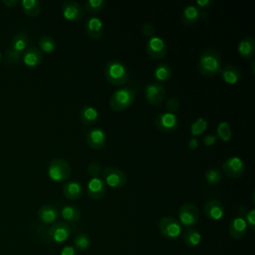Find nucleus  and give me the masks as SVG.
<instances>
[{
  "mask_svg": "<svg viewBox=\"0 0 255 255\" xmlns=\"http://www.w3.org/2000/svg\"><path fill=\"white\" fill-rule=\"evenodd\" d=\"M144 95H145L146 101L150 105L158 106L164 101L166 96V91L162 84L153 82L146 85L144 89Z\"/></svg>",
  "mask_w": 255,
  "mask_h": 255,
  "instance_id": "13",
  "label": "nucleus"
},
{
  "mask_svg": "<svg viewBox=\"0 0 255 255\" xmlns=\"http://www.w3.org/2000/svg\"><path fill=\"white\" fill-rule=\"evenodd\" d=\"M28 36L25 32H18L12 39V42L5 50V61L8 64H15L22 59L23 52L28 46Z\"/></svg>",
  "mask_w": 255,
  "mask_h": 255,
  "instance_id": "4",
  "label": "nucleus"
},
{
  "mask_svg": "<svg viewBox=\"0 0 255 255\" xmlns=\"http://www.w3.org/2000/svg\"><path fill=\"white\" fill-rule=\"evenodd\" d=\"M145 49L147 55L154 60L163 59L168 51L167 44L165 43V41L161 37L155 35L148 38L145 45Z\"/></svg>",
  "mask_w": 255,
  "mask_h": 255,
  "instance_id": "8",
  "label": "nucleus"
},
{
  "mask_svg": "<svg viewBox=\"0 0 255 255\" xmlns=\"http://www.w3.org/2000/svg\"><path fill=\"white\" fill-rule=\"evenodd\" d=\"M248 225L245 221V219L241 215H236L229 223L228 226V232L231 238L235 240L242 239L247 232Z\"/></svg>",
  "mask_w": 255,
  "mask_h": 255,
  "instance_id": "18",
  "label": "nucleus"
},
{
  "mask_svg": "<svg viewBox=\"0 0 255 255\" xmlns=\"http://www.w3.org/2000/svg\"><path fill=\"white\" fill-rule=\"evenodd\" d=\"M2 2L4 5H6L8 7H14L19 3L18 0H3Z\"/></svg>",
  "mask_w": 255,
  "mask_h": 255,
  "instance_id": "45",
  "label": "nucleus"
},
{
  "mask_svg": "<svg viewBox=\"0 0 255 255\" xmlns=\"http://www.w3.org/2000/svg\"><path fill=\"white\" fill-rule=\"evenodd\" d=\"M195 4L197 5L196 7L201 8L203 10L208 9L212 4H213V0H196Z\"/></svg>",
  "mask_w": 255,
  "mask_h": 255,
  "instance_id": "42",
  "label": "nucleus"
},
{
  "mask_svg": "<svg viewBox=\"0 0 255 255\" xmlns=\"http://www.w3.org/2000/svg\"><path fill=\"white\" fill-rule=\"evenodd\" d=\"M85 32L92 40H100L105 33L104 23L98 16H90L85 22Z\"/></svg>",
  "mask_w": 255,
  "mask_h": 255,
  "instance_id": "15",
  "label": "nucleus"
},
{
  "mask_svg": "<svg viewBox=\"0 0 255 255\" xmlns=\"http://www.w3.org/2000/svg\"><path fill=\"white\" fill-rule=\"evenodd\" d=\"M239 56L246 60H252L255 56V38L253 36L243 37L237 45Z\"/></svg>",
  "mask_w": 255,
  "mask_h": 255,
  "instance_id": "20",
  "label": "nucleus"
},
{
  "mask_svg": "<svg viewBox=\"0 0 255 255\" xmlns=\"http://www.w3.org/2000/svg\"><path fill=\"white\" fill-rule=\"evenodd\" d=\"M86 142L93 149H101L106 145L107 134L101 128H92L86 133Z\"/></svg>",
  "mask_w": 255,
  "mask_h": 255,
  "instance_id": "16",
  "label": "nucleus"
},
{
  "mask_svg": "<svg viewBox=\"0 0 255 255\" xmlns=\"http://www.w3.org/2000/svg\"><path fill=\"white\" fill-rule=\"evenodd\" d=\"M182 241L187 247H195L201 242V234L195 228L188 227L182 234Z\"/></svg>",
  "mask_w": 255,
  "mask_h": 255,
  "instance_id": "27",
  "label": "nucleus"
},
{
  "mask_svg": "<svg viewBox=\"0 0 255 255\" xmlns=\"http://www.w3.org/2000/svg\"><path fill=\"white\" fill-rule=\"evenodd\" d=\"M60 255H78V252L75 247L67 245L64 248H62Z\"/></svg>",
  "mask_w": 255,
  "mask_h": 255,
  "instance_id": "43",
  "label": "nucleus"
},
{
  "mask_svg": "<svg viewBox=\"0 0 255 255\" xmlns=\"http://www.w3.org/2000/svg\"><path fill=\"white\" fill-rule=\"evenodd\" d=\"M202 141H203V144H204L205 146H212V145H214V144L216 143V141H217V136L214 135V134H212V133H208V134L204 135Z\"/></svg>",
  "mask_w": 255,
  "mask_h": 255,
  "instance_id": "41",
  "label": "nucleus"
},
{
  "mask_svg": "<svg viewBox=\"0 0 255 255\" xmlns=\"http://www.w3.org/2000/svg\"><path fill=\"white\" fill-rule=\"evenodd\" d=\"M238 215H241L248 227L251 228V230H254L255 229V210L252 208V209H248L245 205H240L238 207Z\"/></svg>",
  "mask_w": 255,
  "mask_h": 255,
  "instance_id": "33",
  "label": "nucleus"
},
{
  "mask_svg": "<svg viewBox=\"0 0 255 255\" xmlns=\"http://www.w3.org/2000/svg\"><path fill=\"white\" fill-rule=\"evenodd\" d=\"M106 191V184L101 177H93L87 183V194L91 199L102 198Z\"/></svg>",
  "mask_w": 255,
  "mask_h": 255,
  "instance_id": "21",
  "label": "nucleus"
},
{
  "mask_svg": "<svg viewBox=\"0 0 255 255\" xmlns=\"http://www.w3.org/2000/svg\"><path fill=\"white\" fill-rule=\"evenodd\" d=\"M216 136L222 141H229L232 138V129L228 122L222 121L218 124L216 128Z\"/></svg>",
  "mask_w": 255,
  "mask_h": 255,
  "instance_id": "31",
  "label": "nucleus"
},
{
  "mask_svg": "<svg viewBox=\"0 0 255 255\" xmlns=\"http://www.w3.org/2000/svg\"><path fill=\"white\" fill-rule=\"evenodd\" d=\"M207 126H208L207 121L204 118L199 117V118L195 119L192 122V124L190 125V133L194 137H197V136L201 135L202 133H204V131L207 128Z\"/></svg>",
  "mask_w": 255,
  "mask_h": 255,
  "instance_id": "32",
  "label": "nucleus"
},
{
  "mask_svg": "<svg viewBox=\"0 0 255 255\" xmlns=\"http://www.w3.org/2000/svg\"><path fill=\"white\" fill-rule=\"evenodd\" d=\"M87 173L88 175L93 178V177H100V174L102 173V166L100 163L96 161H92L89 163L87 166Z\"/></svg>",
  "mask_w": 255,
  "mask_h": 255,
  "instance_id": "39",
  "label": "nucleus"
},
{
  "mask_svg": "<svg viewBox=\"0 0 255 255\" xmlns=\"http://www.w3.org/2000/svg\"><path fill=\"white\" fill-rule=\"evenodd\" d=\"M1 58H2V54H1V51H0V61H1Z\"/></svg>",
  "mask_w": 255,
  "mask_h": 255,
  "instance_id": "47",
  "label": "nucleus"
},
{
  "mask_svg": "<svg viewBox=\"0 0 255 255\" xmlns=\"http://www.w3.org/2000/svg\"><path fill=\"white\" fill-rule=\"evenodd\" d=\"M179 223L186 227L195 225L199 219V211L195 204L191 202L183 203L178 209Z\"/></svg>",
  "mask_w": 255,
  "mask_h": 255,
  "instance_id": "10",
  "label": "nucleus"
},
{
  "mask_svg": "<svg viewBox=\"0 0 255 255\" xmlns=\"http://www.w3.org/2000/svg\"><path fill=\"white\" fill-rule=\"evenodd\" d=\"M254 65H255V61L253 60L252 63H251V72H252V74H254Z\"/></svg>",
  "mask_w": 255,
  "mask_h": 255,
  "instance_id": "46",
  "label": "nucleus"
},
{
  "mask_svg": "<svg viewBox=\"0 0 255 255\" xmlns=\"http://www.w3.org/2000/svg\"><path fill=\"white\" fill-rule=\"evenodd\" d=\"M102 179L106 185L113 188L123 187L128 181L126 173L122 169L113 166H105L102 169Z\"/></svg>",
  "mask_w": 255,
  "mask_h": 255,
  "instance_id": "6",
  "label": "nucleus"
},
{
  "mask_svg": "<svg viewBox=\"0 0 255 255\" xmlns=\"http://www.w3.org/2000/svg\"><path fill=\"white\" fill-rule=\"evenodd\" d=\"M219 74L222 80L229 85H235L241 79V70L233 64H226L221 67Z\"/></svg>",
  "mask_w": 255,
  "mask_h": 255,
  "instance_id": "22",
  "label": "nucleus"
},
{
  "mask_svg": "<svg viewBox=\"0 0 255 255\" xmlns=\"http://www.w3.org/2000/svg\"><path fill=\"white\" fill-rule=\"evenodd\" d=\"M81 210L75 205H64L61 208V216L67 222H77L81 218Z\"/></svg>",
  "mask_w": 255,
  "mask_h": 255,
  "instance_id": "30",
  "label": "nucleus"
},
{
  "mask_svg": "<svg viewBox=\"0 0 255 255\" xmlns=\"http://www.w3.org/2000/svg\"><path fill=\"white\" fill-rule=\"evenodd\" d=\"M245 163L241 157L233 155L226 158L222 163L223 173L231 178H239L245 172Z\"/></svg>",
  "mask_w": 255,
  "mask_h": 255,
  "instance_id": "9",
  "label": "nucleus"
},
{
  "mask_svg": "<svg viewBox=\"0 0 255 255\" xmlns=\"http://www.w3.org/2000/svg\"><path fill=\"white\" fill-rule=\"evenodd\" d=\"M106 7V1L104 0H88L85 2V9L89 13H99Z\"/></svg>",
  "mask_w": 255,
  "mask_h": 255,
  "instance_id": "37",
  "label": "nucleus"
},
{
  "mask_svg": "<svg viewBox=\"0 0 255 255\" xmlns=\"http://www.w3.org/2000/svg\"><path fill=\"white\" fill-rule=\"evenodd\" d=\"M178 118L174 114L163 112L154 119V126L162 132H172L178 128Z\"/></svg>",
  "mask_w": 255,
  "mask_h": 255,
  "instance_id": "12",
  "label": "nucleus"
},
{
  "mask_svg": "<svg viewBox=\"0 0 255 255\" xmlns=\"http://www.w3.org/2000/svg\"><path fill=\"white\" fill-rule=\"evenodd\" d=\"M204 214L211 220H220L224 215V206L218 199H209L203 206Z\"/></svg>",
  "mask_w": 255,
  "mask_h": 255,
  "instance_id": "19",
  "label": "nucleus"
},
{
  "mask_svg": "<svg viewBox=\"0 0 255 255\" xmlns=\"http://www.w3.org/2000/svg\"><path fill=\"white\" fill-rule=\"evenodd\" d=\"M201 18L206 19L207 14L204 12H201L195 5L188 4L182 10L181 21L185 26H192Z\"/></svg>",
  "mask_w": 255,
  "mask_h": 255,
  "instance_id": "17",
  "label": "nucleus"
},
{
  "mask_svg": "<svg viewBox=\"0 0 255 255\" xmlns=\"http://www.w3.org/2000/svg\"><path fill=\"white\" fill-rule=\"evenodd\" d=\"M61 11L63 17L71 22H79L85 16V9L76 1L66 0L61 4Z\"/></svg>",
  "mask_w": 255,
  "mask_h": 255,
  "instance_id": "11",
  "label": "nucleus"
},
{
  "mask_svg": "<svg viewBox=\"0 0 255 255\" xmlns=\"http://www.w3.org/2000/svg\"><path fill=\"white\" fill-rule=\"evenodd\" d=\"M38 217L43 223L51 224L56 222V220L58 219L59 211L55 205L46 203L40 206V208L38 209Z\"/></svg>",
  "mask_w": 255,
  "mask_h": 255,
  "instance_id": "23",
  "label": "nucleus"
},
{
  "mask_svg": "<svg viewBox=\"0 0 255 255\" xmlns=\"http://www.w3.org/2000/svg\"><path fill=\"white\" fill-rule=\"evenodd\" d=\"M74 245L78 250H86L91 245V238L87 233H79L74 239Z\"/></svg>",
  "mask_w": 255,
  "mask_h": 255,
  "instance_id": "36",
  "label": "nucleus"
},
{
  "mask_svg": "<svg viewBox=\"0 0 255 255\" xmlns=\"http://www.w3.org/2000/svg\"><path fill=\"white\" fill-rule=\"evenodd\" d=\"M204 179L208 184L215 185L222 180V173L216 168H209L204 173Z\"/></svg>",
  "mask_w": 255,
  "mask_h": 255,
  "instance_id": "35",
  "label": "nucleus"
},
{
  "mask_svg": "<svg viewBox=\"0 0 255 255\" xmlns=\"http://www.w3.org/2000/svg\"><path fill=\"white\" fill-rule=\"evenodd\" d=\"M23 12L29 17H37L41 12V3L38 0H22L20 2Z\"/></svg>",
  "mask_w": 255,
  "mask_h": 255,
  "instance_id": "29",
  "label": "nucleus"
},
{
  "mask_svg": "<svg viewBox=\"0 0 255 255\" xmlns=\"http://www.w3.org/2000/svg\"><path fill=\"white\" fill-rule=\"evenodd\" d=\"M79 117H80V121L84 125L91 126L98 122L100 115L98 110L95 107H93L92 105H85L80 110Z\"/></svg>",
  "mask_w": 255,
  "mask_h": 255,
  "instance_id": "25",
  "label": "nucleus"
},
{
  "mask_svg": "<svg viewBox=\"0 0 255 255\" xmlns=\"http://www.w3.org/2000/svg\"><path fill=\"white\" fill-rule=\"evenodd\" d=\"M104 75L106 80L114 86H123L128 82V69L120 60H110L105 67Z\"/></svg>",
  "mask_w": 255,
  "mask_h": 255,
  "instance_id": "2",
  "label": "nucleus"
},
{
  "mask_svg": "<svg viewBox=\"0 0 255 255\" xmlns=\"http://www.w3.org/2000/svg\"><path fill=\"white\" fill-rule=\"evenodd\" d=\"M158 229L167 239L177 238L181 234V224L172 216H163L158 222Z\"/></svg>",
  "mask_w": 255,
  "mask_h": 255,
  "instance_id": "7",
  "label": "nucleus"
},
{
  "mask_svg": "<svg viewBox=\"0 0 255 255\" xmlns=\"http://www.w3.org/2000/svg\"><path fill=\"white\" fill-rule=\"evenodd\" d=\"M165 109L167 111V113L170 114H174L177 113L180 109V102L176 97H171L169 98L166 103H165Z\"/></svg>",
  "mask_w": 255,
  "mask_h": 255,
  "instance_id": "38",
  "label": "nucleus"
},
{
  "mask_svg": "<svg viewBox=\"0 0 255 255\" xmlns=\"http://www.w3.org/2000/svg\"><path fill=\"white\" fill-rule=\"evenodd\" d=\"M43 56L39 48L35 46L27 47L22 54V61L28 67H36L42 62Z\"/></svg>",
  "mask_w": 255,
  "mask_h": 255,
  "instance_id": "24",
  "label": "nucleus"
},
{
  "mask_svg": "<svg viewBox=\"0 0 255 255\" xmlns=\"http://www.w3.org/2000/svg\"><path fill=\"white\" fill-rule=\"evenodd\" d=\"M63 193L65 197L70 200H78L83 195V187L80 182L76 180H70L64 183Z\"/></svg>",
  "mask_w": 255,
  "mask_h": 255,
  "instance_id": "26",
  "label": "nucleus"
},
{
  "mask_svg": "<svg viewBox=\"0 0 255 255\" xmlns=\"http://www.w3.org/2000/svg\"><path fill=\"white\" fill-rule=\"evenodd\" d=\"M221 65V53L215 48H206L199 55L197 67L199 73L204 77H213L217 75L222 67Z\"/></svg>",
  "mask_w": 255,
  "mask_h": 255,
  "instance_id": "1",
  "label": "nucleus"
},
{
  "mask_svg": "<svg viewBox=\"0 0 255 255\" xmlns=\"http://www.w3.org/2000/svg\"><path fill=\"white\" fill-rule=\"evenodd\" d=\"M71 235V227L67 222L58 221L54 223L48 230L49 238L56 243L65 242Z\"/></svg>",
  "mask_w": 255,
  "mask_h": 255,
  "instance_id": "14",
  "label": "nucleus"
},
{
  "mask_svg": "<svg viewBox=\"0 0 255 255\" xmlns=\"http://www.w3.org/2000/svg\"><path fill=\"white\" fill-rule=\"evenodd\" d=\"M172 76V71L171 68L165 64V63H160L156 65V67L153 70V77L157 81V83H163L167 82L170 80Z\"/></svg>",
  "mask_w": 255,
  "mask_h": 255,
  "instance_id": "28",
  "label": "nucleus"
},
{
  "mask_svg": "<svg viewBox=\"0 0 255 255\" xmlns=\"http://www.w3.org/2000/svg\"><path fill=\"white\" fill-rule=\"evenodd\" d=\"M47 172L51 180L55 182H63L70 177L72 168L67 160L58 157L52 159L49 162Z\"/></svg>",
  "mask_w": 255,
  "mask_h": 255,
  "instance_id": "5",
  "label": "nucleus"
},
{
  "mask_svg": "<svg viewBox=\"0 0 255 255\" xmlns=\"http://www.w3.org/2000/svg\"><path fill=\"white\" fill-rule=\"evenodd\" d=\"M187 146H188L189 149L195 150V149L199 146V140H198V138H197V137H194V136H192L191 138H189L188 141H187Z\"/></svg>",
  "mask_w": 255,
  "mask_h": 255,
  "instance_id": "44",
  "label": "nucleus"
},
{
  "mask_svg": "<svg viewBox=\"0 0 255 255\" xmlns=\"http://www.w3.org/2000/svg\"><path fill=\"white\" fill-rule=\"evenodd\" d=\"M39 47L45 53H52L56 49V41L49 35H43L39 38Z\"/></svg>",
  "mask_w": 255,
  "mask_h": 255,
  "instance_id": "34",
  "label": "nucleus"
},
{
  "mask_svg": "<svg viewBox=\"0 0 255 255\" xmlns=\"http://www.w3.org/2000/svg\"><path fill=\"white\" fill-rule=\"evenodd\" d=\"M135 91L129 87L117 89L110 98V108L115 112H123L129 108L135 99Z\"/></svg>",
  "mask_w": 255,
  "mask_h": 255,
  "instance_id": "3",
  "label": "nucleus"
},
{
  "mask_svg": "<svg viewBox=\"0 0 255 255\" xmlns=\"http://www.w3.org/2000/svg\"><path fill=\"white\" fill-rule=\"evenodd\" d=\"M141 33H142L145 37L150 38V37L154 36V34H155V28H154V26H153L151 23L146 22V23L142 24V26H141Z\"/></svg>",
  "mask_w": 255,
  "mask_h": 255,
  "instance_id": "40",
  "label": "nucleus"
}]
</instances>
